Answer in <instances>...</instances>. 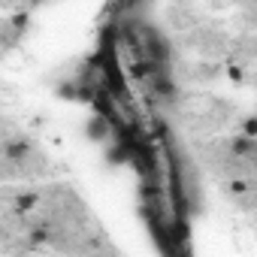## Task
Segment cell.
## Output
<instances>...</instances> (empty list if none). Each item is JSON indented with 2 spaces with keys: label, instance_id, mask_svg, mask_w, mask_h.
Segmentation results:
<instances>
[{
  "label": "cell",
  "instance_id": "cell-1",
  "mask_svg": "<svg viewBox=\"0 0 257 257\" xmlns=\"http://www.w3.org/2000/svg\"><path fill=\"white\" fill-rule=\"evenodd\" d=\"M85 134H88V140H94V143H103L106 137H112V134H115L112 118H109V115H100V112H94V115L88 118V124H85Z\"/></svg>",
  "mask_w": 257,
  "mask_h": 257
},
{
  "label": "cell",
  "instance_id": "cell-2",
  "mask_svg": "<svg viewBox=\"0 0 257 257\" xmlns=\"http://www.w3.org/2000/svg\"><path fill=\"white\" fill-rule=\"evenodd\" d=\"M4 155H7V161H25V158L31 155V146H28L25 140H10V143L4 146Z\"/></svg>",
  "mask_w": 257,
  "mask_h": 257
},
{
  "label": "cell",
  "instance_id": "cell-3",
  "mask_svg": "<svg viewBox=\"0 0 257 257\" xmlns=\"http://www.w3.org/2000/svg\"><path fill=\"white\" fill-rule=\"evenodd\" d=\"M230 152L236 155V158H251L254 155V137H233V143H230Z\"/></svg>",
  "mask_w": 257,
  "mask_h": 257
},
{
  "label": "cell",
  "instance_id": "cell-4",
  "mask_svg": "<svg viewBox=\"0 0 257 257\" xmlns=\"http://www.w3.org/2000/svg\"><path fill=\"white\" fill-rule=\"evenodd\" d=\"M37 206H40V197H37V194H19V197L13 200L16 215H31Z\"/></svg>",
  "mask_w": 257,
  "mask_h": 257
},
{
  "label": "cell",
  "instance_id": "cell-5",
  "mask_svg": "<svg viewBox=\"0 0 257 257\" xmlns=\"http://www.w3.org/2000/svg\"><path fill=\"white\" fill-rule=\"evenodd\" d=\"M242 134H245V137H257V121H254V118H245Z\"/></svg>",
  "mask_w": 257,
  "mask_h": 257
},
{
  "label": "cell",
  "instance_id": "cell-6",
  "mask_svg": "<svg viewBox=\"0 0 257 257\" xmlns=\"http://www.w3.org/2000/svg\"><path fill=\"white\" fill-rule=\"evenodd\" d=\"M227 73H230V79H242V70H239V67H230Z\"/></svg>",
  "mask_w": 257,
  "mask_h": 257
},
{
  "label": "cell",
  "instance_id": "cell-7",
  "mask_svg": "<svg viewBox=\"0 0 257 257\" xmlns=\"http://www.w3.org/2000/svg\"><path fill=\"white\" fill-rule=\"evenodd\" d=\"M233 191L242 194V191H248V185H245V182H233Z\"/></svg>",
  "mask_w": 257,
  "mask_h": 257
}]
</instances>
